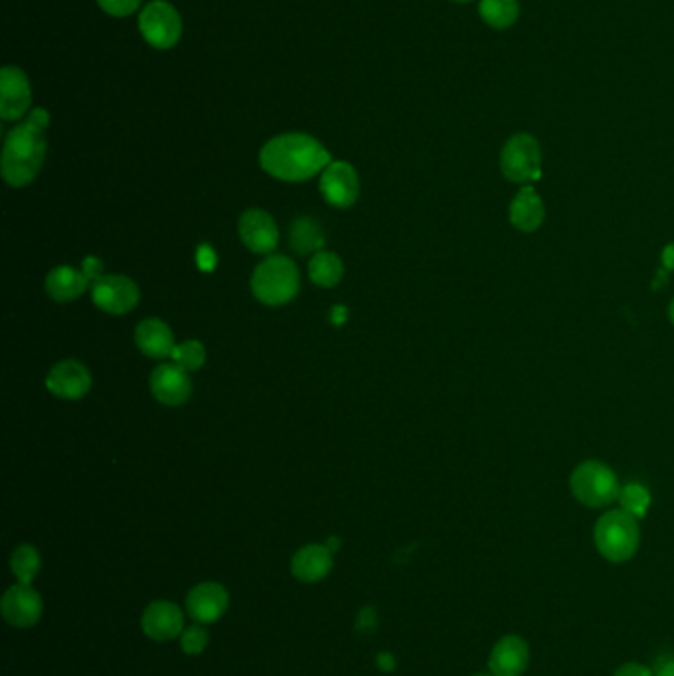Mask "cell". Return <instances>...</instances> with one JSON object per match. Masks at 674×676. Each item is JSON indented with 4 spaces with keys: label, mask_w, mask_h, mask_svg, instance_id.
I'll return each mask as SVG.
<instances>
[{
    "label": "cell",
    "mask_w": 674,
    "mask_h": 676,
    "mask_svg": "<svg viewBox=\"0 0 674 676\" xmlns=\"http://www.w3.org/2000/svg\"><path fill=\"white\" fill-rule=\"evenodd\" d=\"M178 639H180V649H182L184 655L198 657V655H202L206 651L210 635H208V631H206L204 625L194 623V625H188Z\"/></svg>",
    "instance_id": "28"
},
{
    "label": "cell",
    "mask_w": 674,
    "mask_h": 676,
    "mask_svg": "<svg viewBox=\"0 0 674 676\" xmlns=\"http://www.w3.org/2000/svg\"><path fill=\"white\" fill-rule=\"evenodd\" d=\"M530 663V647L518 635H505L497 641L489 657L493 676H520Z\"/></svg>",
    "instance_id": "16"
},
{
    "label": "cell",
    "mask_w": 674,
    "mask_h": 676,
    "mask_svg": "<svg viewBox=\"0 0 674 676\" xmlns=\"http://www.w3.org/2000/svg\"><path fill=\"white\" fill-rule=\"evenodd\" d=\"M299 283L297 265L283 255H273L255 267L252 291L263 305L279 307L297 295Z\"/></svg>",
    "instance_id": "4"
},
{
    "label": "cell",
    "mask_w": 674,
    "mask_h": 676,
    "mask_svg": "<svg viewBox=\"0 0 674 676\" xmlns=\"http://www.w3.org/2000/svg\"><path fill=\"white\" fill-rule=\"evenodd\" d=\"M97 2L111 16H129L141 4V0H97Z\"/></svg>",
    "instance_id": "29"
},
{
    "label": "cell",
    "mask_w": 674,
    "mask_h": 676,
    "mask_svg": "<svg viewBox=\"0 0 674 676\" xmlns=\"http://www.w3.org/2000/svg\"><path fill=\"white\" fill-rule=\"evenodd\" d=\"M508 220L512 228L524 234H532L544 224L546 220L544 202L530 184L520 188V192L512 198L508 206Z\"/></svg>",
    "instance_id": "19"
},
{
    "label": "cell",
    "mask_w": 674,
    "mask_h": 676,
    "mask_svg": "<svg viewBox=\"0 0 674 676\" xmlns=\"http://www.w3.org/2000/svg\"><path fill=\"white\" fill-rule=\"evenodd\" d=\"M665 283H667V269H661V271L657 273V277H655L653 287H655V289H661Z\"/></svg>",
    "instance_id": "37"
},
{
    "label": "cell",
    "mask_w": 674,
    "mask_h": 676,
    "mask_svg": "<svg viewBox=\"0 0 674 676\" xmlns=\"http://www.w3.org/2000/svg\"><path fill=\"white\" fill-rule=\"evenodd\" d=\"M358 192H360L358 174L348 163L335 161L323 170L321 194L331 206H337V208L352 206L358 198Z\"/></svg>",
    "instance_id": "12"
},
{
    "label": "cell",
    "mask_w": 674,
    "mask_h": 676,
    "mask_svg": "<svg viewBox=\"0 0 674 676\" xmlns=\"http://www.w3.org/2000/svg\"><path fill=\"white\" fill-rule=\"evenodd\" d=\"M473 676H493V675H473Z\"/></svg>",
    "instance_id": "41"
},
{
    "label": "cell",
    "mask_w": 674,
    "mask_h": 676,
    "mask_svg": "<svg viewBox=\"0 0 674 676\" xmlns=\"http://www.w3.org/2000/svg\"><path fill=\"white\" fill-rule=\"evenodd\" d=\"M40 570H42V558L34 546L20 544L18 548H14L10 556V572L18 584L32 586Z\"/></svg>",
    "instance_id": "22"
},
{
    "label": "cell",
    "mask_w": 674,
    "mask_h": 676,
    "mask_svg": "<svg viewBox=\"0 0 674 676\" xmlns=\"http://www.w3.org/2000/svg\"><path fill=\"white\" fill-rule=\"evenodd\" d=\"M48 123L50 115L44 109H34L26 121L8 133L2 151V176L10 186H26L38 176L46 157L44 129Z\"/></svg>",
    "instance_id": "2"
},
{
    "label": "cell",
    "mask_w": 674,
    "mask_h": 676,
    "mask_svg": "<svg viewBox=\"0 0 674 676\" xmlns=\"http://www.w3.org/2000/svg\"><path fill=\"white\" fill-rule=\"evenodd\" d=\"M214 265V255H212V250L210 248H202L200 250V267L202 269H212Z\"/></svg>",
    "instance_id": "35"
},
{
    "label": "cell",
    "mask_w": 674,
    "mask_h": 676,
    "mask_svg": "<svg viewBox=\"0 0 674 676\" xmlns=\"http://www.w3.org/2000/svg\"><path fill=\"white\" fill-rule=\"evenodd\" d=\"M378 625V613L374 607H362L356 617V631L358 633H374Z\"/></svg>",
    "instance_id": "30"
},
{
    "label": "cell",
    "mask_w": 674,
    "mask_h": 676,
    "mask_svg": "<svg viewBox=\"0 0 674 676\" xmlns=\"http://www.w3.org/2000/svg\"><path fill=\"white\" fill-rule=\"evenodd\" d=\"M333 552L325 544H307L291 560V574L301 584L323 582L333 572Z\"/></svg>",
    "instance_id": "15"
},
{
    "label": "cell",
    "mask_w": 674,
    "mask_h": 676,
    "mask_svg": "<svg viewBox=\"0 0 674 676\" xmlns=\"http://www.w3.org/2000/svg\"><path fill=\"white\" fill-rule=\"evenodd\" d=\"M346 317H348V313H346V309H344L342 305H337V307L333 309V313H331V321H333L335 325H342V323L346 321Z\"/></svg>",
    "instance_id": "36"
},
{
    "label": "cell",
    "mask_w": 674,
    "mask_h": 676,
    "mask_svg": "<svg viewBox=\"0 0 674 676\" xmlns=\"http://www.w3.org/2000/svg\"><path fill=\"white\" fill-rule=\"evenodd\" d=\"M172 360L176 366L188 370H198L206 360V348L198 340H186L176 344L172 350Z\"/></svg>",
    "instance_id": "27"
},
{
    "label": "cell",
    "mask_w": 674,
    "mask_h": 676,
    "mask_svg": "<svg viewBox=\"0 0 674 676\" xmlns=\"http://www.w3.org/2000/svg\"><path fill=\"white\" fill-rule=\"evenodd\" d=\"M593 542L597 552L611 564L629 562L641 544L639 520L625 510H609L605 512L595 528Z\"/></svg>",
    "instance_id": "3"
},
{
    "label": "cell",
    "mask_w": 674,
    "mask_h": 676,
    "mask_svg": "<svg viewBox=\"0 0 674 676\" xmlns=\"http://www.w3.org/2000/svg\"><path fill=\"white\" fill-rule=\"evenodd\" d=\"M32 101L28 78L18 68H2L0 72V117L16 121L26 115Z\"/></svg>",
    "instance_id": "13"
},
{
    "label": "cell",
    "mask_w": 674,
    "mask_h": 676,
    "mask_svg": "<svg viewBox=\"0 0 674 676\" xmlns=\"http://www.w3.org/2000/svg\"><path fill=\"white\" fill-rule=\"evenodd\" d=\"M259 163L265 172L279 180L301 182L327 169L331 165V155L317 139L289 133L271 139L261 149Z\"/></svg>",
    "instance_id": "1"
},
{
    "label": "cell",
    "mask_w": 674,
    "mask_h": 676,
    "mask_svg": "<svg viewBox=\"0 0 674 676\" xmlns=\"http://www.w3.org/2000/svg\"><path fill=\"white\" fill-rule=\"evenodd\" d=\"M0 611L10 627L32 629L44 615V599L32 586L14 584L2 595Z\"/></svg>",
    "instance_id": "8"
},
{
    "label": "cell",
    "mask_w": 674,
    "mask_h": 676,
    "mask_svg": "<svg viewBox=\"0 0 674 676\" xmlns=\"http://www.w3.org/2000/svg\"><path fill=\"white\" fill-rule=\"evenodd\" d=\"M479 12L489 26L503 30L516 22L518 0H481Z\"/></svg>",
    "instance_id": "25"
},
{
    "label": "cell",
    "mask_w": 674,
    "mask_h": 676,
    "mask_svg": "<svg viewBox=\"0 0 674 676\" xmlns=\"http://www.w3.org/2000/svg\"><path fill=\"white\" fill-rule=\"evenodd\" d=\"M501 170L506 180L530 184L542 176V151L538 141L528 133L512 135L501 151Z\"/></svg>",
    "instance_id": "6"
},
{
    "label": "cell",
    "mask_w": 674,
    "mask_h": 676,
    "mask_svg": "<svg viewBox=\"0 0 674 676\" xmlns=\"http://www.w3.org/2000/svg\"><path fill=\"white\" fill-rule=\"evenodd\" d=\"M93 303L111 315H125L139 303V287L125 275H103L91 285Z\"/></svg>",
    "instance_id": "9"
},
{
    "label": "cell",
    "mask_w": 674,
    "mask_h": 676,
    "mask_svg": "<svg viewBox=\"0 0 674 676\" xmlns=\"http://www.w3.org/2000/svg\"><path fill=\"white\" fill-rule=\"evenodd\" d=\"M141 629L155 643L174 641L186 629L184 611L169 599L151 601L141 615Z\"/></svg>",
    "instance_id": "10"
},
{
    "label": "cell",
    "mask_w": 674,
    "mask_h": 676,
    "mask_svg": "<svg viewBox=\"0 0 674 676\" xmlns=\"http://www.w3.org/2000/svg\"><path fill=\"white\" fill-rule=\"evenodd\" d=\"M669 319H671V323L674 325V299L671 301V305H669Z\"/></svg>",
    "instance_id": "39"
},
{
    "label": "cell",
    "mask_w": 674,
    "mask_h": 676,
    "mask_svg": "<svg viewBox=\"0 0 674 676\" xmlns=\"http://www.w3.org/2000/svg\"><path fill=\"white\" fill-rule=\"evenodd\" d=\"M325 546H327V548H329V550H331V552H333V554H335V552H338V548H340V538H337V536H333V538H329V540H327V544H325Z\"/></svg>",
    "instance_id": "38"
},
{
    "label": "cell",
    "mask_w": 674,
    "mask_h": 676,
    "mask_svg": "<svg viewBox=\"0 0 674 676\" xmlns=\"http://www.w3.org/2000/svg\"><path fill=\"white\" fill-rule=\"evenodd\" d=\"M653 675L674 676V655H661L653 665Z\"/></svg>",
    "instance_id": "32"
},
{
    "label": "cell",
    "mask_w": 674,
    "mask_h": 676,
    "mask_svg": "<svg viewBox=\"0 0 674 676\" xmlns=\"http://www.w3.org/2000/svg\"><path fill=\"white\" fill-rule=\"evenodd\" d=\"M135 340L139 350L151 358L172 356V350L176 346L169 325L159 319L143 321L135 331Z\"/></svg>",
    "instance_id": "21"
},
{
    "label": "cell",
    "mask_w": 674,
    "mask_h": 676,
    "mask_svg": "<svg viewBox=\"0 0 674 676\" xmlns=\"http://www.w3.org/2000/svg\"><path fill=\"white\" fill-rule=\"evenodd\" d=\"M325 246V234L311 218H301L291 228V248L297 254L317 252Z\"/></svg>",
    "instance_id": "24"
},
{
    "label": "cell",
    "mask_w": 674,
    "mask_h": 676,
    "mask_svg": "<svg viewBox=\"0 0 674 676\" xmlns=\"http://www.w3.org/2000/svg\"><path fill=\"white\" fill-rule=\"evenodd\" d=\"M457 2H469V0H457Z\"/></svg>",
    "instance_id": "40"
},
{
    "label": "cell",
    "mask_w": 674,
    "mask_h": 676,
    "mask_svg": "<svg viewBox=\"0 0 674 676\" xmlns=\"http://www.w3.org/2000/svg\"><path fill=\"white\" fill-rule=\"evenodd\" d=\"M240 238L255 254H269L277 248L279 230L273 218L263 210H248L240 218Z\"/></svg>",
    "instance_id": "17"
},
{
    "label": "cell",
    "mask_w": 674,
    "mask_h": 676,
    "mask_svg": "<svg viewBox=\"0 0 674 676\" xmlns=\"http://www.w3.org/2000/svg\"><path fill=\"white\" fill-rule=\"evenodd\" d=\"M309 275L321 287H335L344 275V265L333 252H319L309 261Z\"/></svg>",
    "instance_id": "23"
},
{
    "label": "cell",
    "mask_w": 674,
    "mask_h": 676,
    "mask_svg": "<svg viewBox=\"0 0 674 676\" xmlns=\"http://www.w3.org/2000/svg\"><path fill=\"white\" fill-rule=\"evenodd\" d=\"M139 28L143 38L159 50L172 48L182 34V22L176 8L163 0H155L143 8Z\"/></svg>",
    "instance_id": "7"
},
{
    "label": "cell",
    "mask_w": 674,
    "mask_h": 676,
    "mask_svg": "<svg viewBox=\"0 0 674 676\" xmlns=\"http://www.w3.org/2000/svg\"><path fill=\"white\" fill-rule=\"evenodd\" d=\"M153 396L167 406H180L192 394L188 372L176 364H161L151 376Z\"/></svg>",
    "instance_id": "18"
},
{
    "label": "cell",
    "mask_w": 674,
    "mask_h": 676,
    "mask_svg": "<svg viewBox=\"0 0 674 676\" xmlns=\"http://www.w3.org/2000/svg\"><path fill=\"white\" fill-rule=\"evenodd\" d=\"M613 676H655L653 675V669H649V667H643V665H639V663H625V665H621L617 671H615V675Z\"/></svg>",
    "instance_id": "31"
},
{
    "label": "cell",
    "mask_w": 674,
    "mask_h": 676,
    "mask_svg": "<svg viewBox=\"0 0 674 676\" xmlns=\"http://www.w3.org/2000/svg\"><path fill=\"white\" fill-rule=\"evenodd\" d=\"M186 615L200 625L220 621L230 605V593L218 582H200L186 593Z\"/></svg>",
    "instance_id": "11"
},
{
    "label": "cell",
    "mask_w": 674,
    "mask_h": 676,
    "mask_svg": "<svg viewBox=\"0 0 674 676\" xmlns=\"http://www.w3.org/2000/svg\"><path fill=\"white\" fill-rule=\"evenodd\" d=\"M661 263H663V269L667 271H674V242L667 244L663 248V254H661Z\"/></svg>",
    "instance_id": "34"
},
{
    "label": "cell",
    "mask_w": 674,
    "mask_h": 676,
    "mask_svg": "<svg viewBox=\"0 0 674 676\" xmlns=\"http://www.w3.org/2000/svg\"><path fill=\"white\" fill-rule=\"evenodd\" d=\"M570 489L576 501L588 508L609 507L621 493L617 475L601 461L580 463L570 477Z\"/></svg>",
    "instance_id": "5"
},
{
    "label": "cell",
    "mask_w": 674,
    "mask_h": 676,
    "mask_svg": "<svg viewBox=\"0 0 674 676\" xmlns=\"http://www.w3.org/2000/svg\"><path fill=\"white\" fill-rule=\"evenodd\" d=\"M617 501L621 505V510L629 512L631 516H635L639 520L647 514V510L651 507V493L647 491V487H643L639 483H629V485L621 487Z\"/></svg>",
    "instance_id": "26"
},
{
    "label": "cell",
    "mask_w": 674,
    "mask_h": 676,
    "mask_svg": "<svg viewBox=\"0 0 674 676\" xmlns=\"http://www.w3.org/2000/svg\"><path fill=\"white\" fill-rule=\"evenodd\" d=\"M376 667L382 671V673H392L396 669V657L392 653H378L376 655Z\"/></svg>",
    "instance_id": "33"
},
{
    "label": "cell",
    "mask_w": 674,
    "mask_h": 676,
    "mask_svg": "<svg viewBox=\"0 0 674 676\" xmlns=\"http://www.w3.org/2000/svg\"><path fill=\"white\" fill-rule=\"evenodd\" d=\"M46 386L62 400H80L91 388V374L78 360H62L50 370Z\"/></svg>",
    "instance_id": "14"
},
{
    "label": "cell",
    "mask_w": 674,
    "mask_h": 676,
    "mask_svg": "<svg viewBox=\"0 0 674 676\" xmlns=\"http://www.w3.org/2000/svg\"><path fill=\"white\" fill-rule=\"evenodd\" d=\"M89 283H91V277L85 273L84 267L76 269L70 265H62L50 271V275L46 277V293L54 301L68 303L84 295Z\"/></svg>",
    "instance_id": "20"
}]
</instances>
